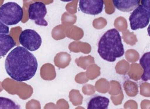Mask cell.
Here are the masks:
<instances>
[{"label":"cell","mask_w":150,"mask_h":109,"mask_svg":"<svg viewBox=\"0 0 150 109\" xmlns=\"http://www.w3.org/2000/svg\"><path fill=\"white\" fill-rule=\"evenodd\" d=\"M5 68L13 80L17 82L26 81L35 75L38 69L37 60L27 49L18 46L7 56Z\"/></svg>","instance_id":"6da1fadb"},{"label":"cell","mask_w":150,"mask_h":109,"mask_svg":"<svg viewBox=\"0 0 150 109\" xmlns=\"http://www.w3.org/2000/svg\"><path fill=\"white\" fill-rule=\"evenodd\" d=\"M98 53L103 60L114 62L125 54L121 36L118 30H108L100 38L98 44Z\"/></svg>","instance_id":"7a4b0ae2"},{"label":"cell","mask_w":150,"mask_h":109,"mask_svg":"<svg viewBox=\"0 0 150 109\" xmlns=\"http://www.w3.org/2000/svg\"><path fill=\"white\" fill-rule=\"evenodd\" d=\"M23 17V9L16 2H9L0 7V20L6 26L18 24Z\"/></svg>","instance_id":"3957f363"},{"label":"cell","mask_w":150,"mask_h":109,"mask_svg":"<svg viewBox=\"0 0 150 109\" xmlns=\"http://www.w3.org/2000/svg\"><path fill=\"white\" fill-rule=\"evenodd\" d=\"M19 42L22 46L29 51L38 50L42 45V38L34 30H23L19 36Z\"/></svg>","instance_id":"277c9868"},{"label":"cell","mask_w":150,"mask_h":109,"mask_svg":"<svg viewBox=\"0 0 150 109\" xmlns=\"http://www.w3.org/2000/svg\"><path fill=\"white\" fill-rule=\"evenodd\" d=\"M150 21V12L141 5L131 13L129 21L131 30H137L148 26Z\"/></svg>","instance_id":"5b68a950"},{"label":"cell","mask_w":150,"mask_h":109,"mask_svg":"<svg viewBox=\"0 0 150 109\" xmlns=\"http://www.w3.org/2000/svg\"><path fill=\"white\" fill-rule=\"evenodd\" d=\"M47 13L46 6L42 2H34L29 5L28 18L34 21L37 25L47 26L48 23L45 19Z\"/></svg>","instance_id":"8992f818"},{"label":"cell","mask_w":150,"mask_h":109,"mask_svg":"<svg viewBox=\"0 0 150 109\" xmlns=\"http://www.w3.org/2000/svg\"><path fill=\"white\" fill-rule=\"evenodd\" d=\"M104 2L103 0H81L79 1L80 10L86 14L97 15L103 10Z\"/></svg>","instance_id":"52a82bcc"},{"label":"cell","mask_w":150,"mask_h":109,"mask_svg":"<svg viewBox=\"0 0 150 109\" xmlns=\"http://www.w3.org/2000/svg\"><path fill=\"white\" fill-rule=\"evenodd\" d=\"M114 6L123 12L134 11L140 5L141 1L137 0H113Z\"/></svg>","instance_id":"ba28073f"},{"label":"cell","mask_w":150,"mask_h":109,"mask_svg":"<svg viewBox=\"0 0 150 109\" xmlns=\"http://www.w3.org/2000/svg\"><path fill=\"white\" fill-rule=\"evenodd\" d=\"M16 45V42L9 34H0V57L5 56Z\"/></svg>","instance_id":"9c48e42d"},{"label":"cell","mask_w":150,"mask_h":109,"mask_svg":"<svg viewBox=\"0 0 150 109\" xmlns=\"http://www.w3.org/2000/svg\"><path fill=\"white\" fill-rule=\"evenodd\" d=\"M109 102V100L105 97L96 96L89 101L87 109H108Z\"/></svg>","instance_id":"30bf717a"},{"label":"cell","mask_w":150,"mask_h":109,"mask_svg":"<svg viewBox=\"0 0 150 109\" xmlns=\"http://www.w3.org/2000/svg\"><path fill=\"white\" fill-rule=\"evenodd\" d=\"M139 64L142 67L143 72L142 80L143 81H147L150 80V52L143 54L140 59Z\"/></svg>","instance_id":"8fae6325"},{"label":"cell","mask_w":150,"mask_h":109,"mask_svg":"<svg viewBox=\"0 0 150 109\" xmlns=\"http://www.w3.org/2000/svg\"><path fill=\"white\" fill-rule=\"evenodd\" d=\"M143 72V70L139 64L132 63L130 65L127 73L131 79L134 81H138L142 78Z\"/></svg>","instance_id":"7c38bea8"},{"label":"cell","mask_w":150,"mask_h":109,"mask_svg":"<svg viewBox=\"0 0 150 109\" xmlns=\"http://www.w3.org/2000/svg\"><path fill=\"white\" fill-rule=\"evenodd\" d=\"M123 88L126 94L129 97H134L138 94V86L134 82L126 80L123 84Z\"/></svg>","instance_id":"4fadbf2b"},{"label":"cell","mask_w":150,"mask_h":109,"mask_svg":"<svg viewBox=\"0 0 150 109\" xmlns=\"http://www.w3.org/2000/svg\"><path fill=\"white\" fill-rule=\"evenodd\" d=\"M0 109H21V106L13 100L0 97Z\"/></svg>","instance_id":"5bb4252c"},{"label":"cell","mask_w":150,"mask_h":109,"mask_svg":"<svg viewBox=\"0 0 150 109\" xmlns=\"http://www.w3.org/2000/svg\"><path fill=\"white\" fill-rule=\"evenodd\" d=\"M110 89V82L105 79H100L95 84V89L101 93H106Z\"/></svg>","instance_id":"9a60e30c"},{"label":"cell","mask_w":150,"mask_h":109,"mask_svg":"<svg viewBox=\"0 0 150 109\" xmlns=\"http://www.w3.org/2000/svg\"><path fill=\"white\" fill-rule=\"evenodd\" d=\"M122 38L124 42L129 45H134L138 42L136 35L133 32H130L129 30L122 33Z\"/></svg>","instance_id":"2e32d148"},{"label":"cell","mask_w":150,"mask_h":109,"mask_svg":"<svg viewBox=\"0 0 150 109\" xmlns=\"http://www.w3.org/2000/svg\"><path fill=\"white\" fill-rule=\"evenodd\" d=\"M86 74L89 79L94 80L101 74L100 68L95 64L90 65L88 68Z\"/></svg>","instance_id":"e0dca14e"},{"label":"cell","mask_w":150,"mask_h":109,"mask_svg":"<svg viewBox=\"0 0 150 109\" xmlns=\"http://www.w3.org/2000/svg\"><path fill=\"white\" fill-rule=\"evenodd\" d=\"M130 66V64L126 60H122L117 63L115 67L116 72L119 74L125 75L128 72Z\"/></svg>","instance_id":"ac0fdd59"},{"label":"cell","mask_w":150,"mask_h":109,"mask_svg":"<svg viewBox=\"0 0 150 109\" xmlns=\"http://www.w3.org/2000/svg\"><path fill=\"white\" fill-rule=\"evenodd\" d=\"M114 26L116 28V30H118L119 31H125L127 28V21L123 17H119L115 20Z\"/></svg>","instance_id":"d6986e66"},{"label":"cell","mask_w":150,"mask_h":109,"mask_svg":"<svg viewBox=\"0 0 150 109\" xmlns=\"http://www.w3.org/2000/svg\"><path fill=\"white\" fill-rule=\"evenodd\" d=\"M122 91V88L120 83L117 81L112 80L110 82V89L109 93L111 96H117Z\"/></svg>","instance_id":"ffe728a7"},{"label":"cell","mask_w":150,"mask_h":109,"mask_svg":"<svg viewBox=\"0 0 150 109\" xmlns=\"http://www.w3.org/2000/svg\"><path fill=\"white\" fill-rule=\"evenodd\" d=\"M126 59L130 63H135L139 59V54L135 50H129L125 53Z\"/></svg>","instance_id":"44dd1931"},{"label":"cell","mask_w":150,"mask_h":109,"mask_svg":"<svg viewBox=\"0 0 150 109\" xmlns=\"http://www.w3.org/2000/svg\"><path fill=\"white\" fill-rule=\"evenodd\" d=\"M94 58L91 56L86 57H81L79 59V62H77V65L83 68L84 69H86L87 66L94 64Z\"/></svg>","instance_id":"7402d4cb"},{"label":"cell","mask_w":150,"mask_h":109,"mask_svg":"<svg viewBox=\"0 0 150 109\" xmlns=\"http://www.w3.org/2000/svg\"><path fill=\"white\" fill-rule=\"evenodd\" d=\"M107 25V21L103 17L95 19L93 22V26L94 28L97 30L103 29Z\"/></svg>","instance_id":"603a6c76"},{"label":"cell","mask_w":150,"mask_h":109,"mask_svg":"<svg viewBox=\"0 0 150 109\" xmlns=\"http://www.w3.org/2000/svg\"><path fill=\"white\" fill-rule=\"evenodd\" d=\"M140 94L142 96L150 97V84L144 82L140 85Z\"/></svg>","instance_id":"cb8c5ba5"},{"label":"cell","mask_w":150,"mask_h":109,"mask_svg":"<svg viewBox=\"0 0 150 109\" xmlns=\"http://www.w3.org/2000/svg\"><path fill=\"white\" fill-rule=\"evenodd\" d=\"M76 91L74 92V93H72V98H71V101L72 102L74 105L76 106V105H79L82 103L83 102V97L80 94L79 91Z\"/></svg>","instance_id":"d4e9b609"},{"label":"cell","mask_w":150,"mask_h":109,"mask_svg":"<svg viewBox=\"0 0 150 109\" xmlns=\"http://www.w3.org/2000/svg\"><path fill=\"white\" fill-rule=\"evenodd\" d=\"M105 6V12L108 14H112L115 12V6L113 5L112 0H106L103 1Z\"/></svg>","instance_id":"484cf974"},{"label":"cell","mask_w":150,"mask_h":109,"mask_svg":"<svg viewBox=\"0 0 150 109\" xmlns=\"http://www.w3.org/2000/svg\"><path fill=\"white\" fill-rule=\"evenodd\" d=\"M123 98H124V95H123L122 91H121V93L119 94H118L117 96H111V100L112 101V103L115 106L121 105Z\"/></svg>","instance_id":"4316f807"},{"label":"cell","mask_w":150,"mask_h":109,"mask_svg":"<svg viewBox=\"0 0 150 109\" xmlns=\"http://www.w3.org/2000/svg\"><path fill=\"white\" fill-rule=\"evenodd\" d=\"M125 109H138V103L134 100H129L124 105Z\"/></svg>","instance_id":"83f0119b"},{"label":"cell","mask_w":150,"mask_h":109,"mask_svg":"<svg viewBox=\"0 0 150 109\" xmlns=\"http://www.w3.org/2000/svg\"><path fill=\"white\" fill-rule=\"evenodd\" d=\"M95 91H96L95 87H94L92 85H85L83 88V92L86 95L91 96L94 94Z\"/></svg>","instance_id":"f1b7e54d"},{"label":"cell","mask_w":150,"mask_h":109,"mask_svg":"<svg viewBox=\"0 0 150 109\" xmlns=\"http://www.w3.org/2000/svg\"><path fill=\"white\" fill-rule=\"evenodd\" d=\"M9 33V28L3 23L0 20V34H8Z\"/></svg>","instance_id":"f546056e"},{"label":"cell","mask_w":150,"mask_h":109,"mask_svg":"<svg viewBox=\"0 0 150 109\" xmlns=\"http://www.w3.org/2000/svg\"><path fill=\"white\" fill-rule=\"evenodd\" d=\"M141 109H149L150 108V101L148 100H143L141 103Z\"/></svg>","instance_id":"4dcf8cb0"},{"label":"cell","mask_w":150,"mask_h":109,"mask_svg":"<svg viewBox=\"0 0 150 109\" xmlns=\"http://www.w3.org/2000/svg\"><path fill=\"white\" fill-rule=\"evenodd\" d=\"M141 5L150 12V0L141 1Z\"/></svg>","instance_id":"1f68e13d"},{"label":"cell","mask_w":150,"mask_h":109,"mask_svg":"<svg viewBox=\"0 0 150 109\" xmlns=\"http://www.w3.org/2000/svg\"><path fill=\"white\" fill-rule=\"evenodd\" d=\"M147 32H148V34H149V35L150 36V25L149 26L148 28H147Z\"/></svg>","instance_id":"d6a6232c"},{"label":"cell","mask_w":150,"mask_h":109,"mask_svg":"<svg viewBox=\"0 0 150 109\" xmlns=\"http://www.w3.org/2000/svg\"><path fill=\"white\" fill-rule=\"evenodd\" d=\"M76 109H85L84 108H82V107H79L77 108H76Z\"/></svg>","instance_id":"836d02e7"},{"label":"cell","mask_w":150,"mask_h":109,"mask_svg":"<svg viewBox=\"0 0 150 109\" xmlns=\"http://www.w3.org/2000/svg\"></svg>","instance_id":"e575fe53"}]
</instances>
